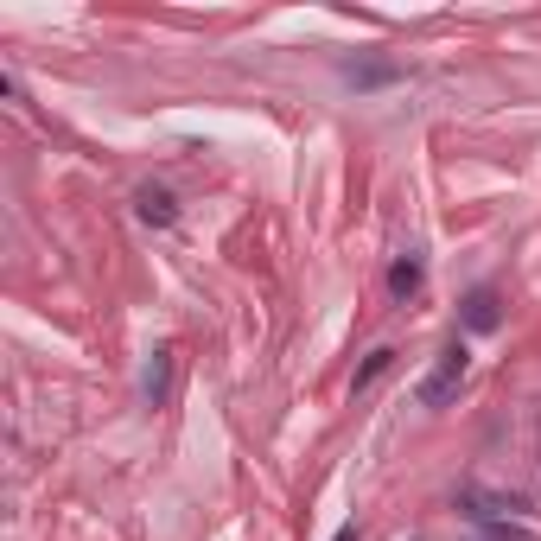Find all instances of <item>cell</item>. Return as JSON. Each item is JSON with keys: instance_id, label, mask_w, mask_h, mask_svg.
Masks as SVG:
<instances>
[{"instance_id": "6da1fadb", "label": "cell", "mask_w": 541, "mask_h": 541, "mask_svg": "<svg viewBox=\"0 0 541 541\" xmlns=\"http://www.w3.org/2000/svg\"><path fill=\"white\" fill-rule=\"evenodd\" d=\"M465 363H471V357H465V338H452L446 351H440V363L427 370V382H421V408H446L452 389L465 382Z\"/></svg>"}, {"instance_id": "7a4b0ae2", "label": "cell", "mask_w": 541, "mask_h": 541, "mask_svg": "<svg viewBox=\"0 0 541 541\" xmlns=\"http://www.w3.org/2000/svg\"><path fill=\"white\" fill-rule=\"evenodd\" d=\"M497 325H503V312H497V293H491V287H478V293L465 300V331H497Z\"/></svg>"}, {"instance_id": "3957f363", "label": "cell", "mask_w": 541, "mask_h": 541, "mask_svg": "<svg viewBox=\"0 0 541 541\" xmlns=\"http://www.w3.org/2000/svg\"><path fill=\"white\" fill-rule=\"evenodd\" d=\"M421 281H427L421 255H401L395 268H389V293H395V300H414V293H421Z\"/></svg>"}, {"instance_id": "277c9868", "label": "cell", "mask_w": 541, "mask_h": 541, "mask_svg": "<svg viewBox=\"0 0 541 541\" xmlns=\"http://www.w3.org/2000/svg\"><path fill=\"white\" fill-rule=\"evenodd\" d=\"M134 211H141V223H160V230L179 217V211H172V191H160V185H147L141 198H134Z\"/></svg>"}, {"instance_id": "5b68a950", "label": "cell", "mask_w": 541, "mask_h": 541, "mask_svg": "<svg viewBox=\"0 0 541 541\" xmlns=\"http://www.w3.org/2000/svg\"><path fill=\"white\" fill-rule=\"evenodd\" d=\"M344 77H351L357 90H382V83H395L401 71H395V64H344Z\"/></svg>"}, {"instance_id": "8992f818", "label": "cell", "mask_w": 541, "mask_h": 541, "mask_svg": "<svg viewBox=\"0 0 541 541\" xmlns=\"http://www.w3.org/2000/svg\"><path fill=\"white\" fill-rule=\"evenodd\" d=\"M166 370H172V351H153V363H147V376H141V389L160 401L166 395Z\"/></svg>"}, {"instance_id": "52a82bcc", "label": "cell", "mask_w": 541, "mask_h": 541, "mask_svg": "<svg viewBox=\"0 0 541 541\" xmlns=\"http://www.w3.org/2000/svg\"><path fill=\"white\" fill-rule=\"evenodd\" d=\"M389 363H395V351H370V363L357 370V382H351V389H370V382H376L382 370H389Z\"/></svg>"}, {"instance_id": "ba28073f", "label": "cell", "mask_w": 541, "mask_h": 541, "mask_svg": "<svg viewBox=\"0 0 541 541\" xmlns=\"http://www.w3.org/2000/svg\"><path fill=\"white\" fill-rule=\"evenodd\" d=\"M331 541H357V529H351V522H344V529H338V535H331Z\"/></svg>"}]
</instances>
